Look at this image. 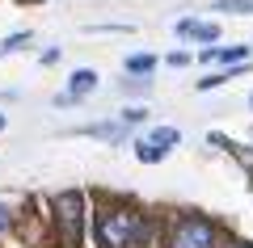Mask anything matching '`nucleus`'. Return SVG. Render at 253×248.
<instances>
[{
    "label": "nucleus",
    "mask_w": 253,
    "mask_h": 248,
    "mask_svg": "<svg viewBox=\"0 0 253 248\" xmlns=\"http://www.w3.org/2000/svg\"><path fill=\"white\" fill-rule=\"evenodd\" d=\"M152 227L131 206H101L97 211V240L101 248H144Z\"/></svg>",
    "instance_id": "f257e3e1"
},
{
    "label": "nucleus",
    "mask_w": 253,
    "mask_h": 248,
    "mask_svg": "<svg viewBox=\"0 0 253 248\" xmlns=\"http://www.w3.org/2000/svg\"><path fill=\"white\" fill-rule=\"evenodd\" d=\"M55 223H59L63 248H81V223H84V198L76 189L55 198Z\"/></svg>",
    "instance_id": "f03ea898"
},
{
    "label": "nucleus",
    "mask_w": 253,
    "mask_h": 248,
    "mask_svg": "<svg viewBox=\"0 0 253 248\" xmlns=\"http://www.w3.org/2000/svg\"><path fill=\"white\" fill-rule=\"evenodd\" d=\"M169 248H215V227L203 214H181L169 231Z\"/></svg>",
    "instance_id": "7ed1b4c3"
},
{
    "label": "nucleus",
    "mask_w": 253,
    "mask_h": 248,
    "mask_svg": "<svg viewBox=\"0 0 253 248\" xmlns=\"http://www.w3.org/2000/svg\"><path fill=\"white\" fill-rule=\"evenodd\" d=\"M173 143H177V131H173V126H156L148 139H139L135 156L144 160V164H156V160H165V156L173 151Z\"/></svg>",
    "instance_id": "20e7f679"
},
{
    "label": "nucleus",
    "mask_w": 253,
    "mask_h": 248,
    "mask_svg": "<svg viewBox=\"0 0 253 248\" xmlns=\"http://www.w3.org/2000/svg\"><path fill=\"white\" fill-rule=\"evenodd\" d=\"M177 34H181V38H199V42H215V38H219V26L186 17V21H177Z\"/></svg>",
    "instance_id": "39448f33"
},
{
    "label": "nucleus",
    "mask_w": 253,
    "mask_h": 248,
    "mask_svg": "<svg viewBox=\"0 0 253 248\" xmlns=\"http://www.w3.org/2000/svg\"><path fill=\"white\" fill-rule=\"evenodd\" d=\"M89 89H97V76H93L89 68H81V71H72V84H68V93H63L59 101H63V106H68V101H81Z\"/></svg>",
    "instance_id": "423d86ee"
},
{
    "label": "nucleus",
    "mask_w": 253,
    "mask_h": 248,
    "mask_svg": "<svg viewBox=\"0 0 253 248\" xmlns=\"http://www.w3.org/2000/svg\"><path fill=\"white\" fill-rule=\"evenodd\" d=\"M203 59H219V63H241V59H245V51H241V46H232V51H207Z\"/></svg>",
    "instance_id": "0eeeda50"
},
{
    "label": "nucleus",
    "mask_w": 253,
    "mask_h": 248,
    "mask_svg": "<svg viewBox=\"0 0 253 248\" xmlns=\"http://www.w3.org/2000/svg\"><path fill=\"white\" fill-rule=\"evenodd\" d=\"M126 68H131V71H152L156 59H152V55H131V59H126Z\"/></svg>",
    "instance_id": "6e6552de"
},
{
    "label": "nucleus",
    "mask_w": 253,
    "mask_h": 248,
    "mask_svg": "<svg viewBox=\"0 0 253 248\" xmlns=\"http://www.w3.org/2000/svg\"><path fill=\"white\" fill-rule=\"evenodd\" d=\"M215 4L228 13H253V0H215Z\"/></svg>",
    "instance_id": "1a4fd4ad"
},
{
    "label": "nucleus",
    "mask_w": 253,
    "mask_h": 248,
    "mask_svg": "<svg viewBox=\"0 0 253 248\" xmlns=\"http://www.w3.org/2000/svg\"><path fill=\"white\" fill-rule=\"evenodd\" d=\"M26 42H30V34H13V38H4V42H0V55H9V51H21Z\"/></svg>",
    "instance_id": "9d476101"
},
{
    "label": "nucleus",
    "mask_w": 253,
    "mask_h": 248,
    "mask_svg": "<svg viewBox=\"0 0 253 248\" xmlns=\"http://www.w3.org/2000/svg\"><path fill=\"white\" fill-rule=\"evenodd\" d=\"M9 227V211H4V206H0V231Z\"/></svg>",
    "instance_id": "9b49d317"
},
{
    "label": "nucleus",
    "mask_w": 253,
    "mask_h": 248,
    "mask_svg": "<svg viewBox=\"0 0 253 248\" xmlns=\"http://www.w3.org/2000/svg\"><path fill=\"white\" fill-rule=\"evenodd\" d=\"M228 248H253V244H228Z\"/></svg>",
    "instance_id": "f8f14e48"
},
{
    "label": "nucleus",
    "mask_w": 253,
    "mask_h": 248,
    "mask_svg": "<svg viewBox=\"0 0 253 248\" xmlns=\"http://www.w3.org/2000/svg\"><path fill=\"white\" fill-rule=\"evenodd\" d=\"M0 131H4V118H0Z\"/></svg>",
    "instance_id": "ddd939ff"
},
{
    "label": "nucleus",
    "mask_w": 253,
    "mask_h": 248,
    "mask_svg": "<svg viewBox=\"0 0 253 248\" xmlns=\"http://www.w3.org/2000/svg\"><path fill=\"white\" fill-rule=\"evenodd\" d=\"M249 106H253V101H249Z\"/></svg>",
    "instance_id": "4468645a"
}]
</instances>
